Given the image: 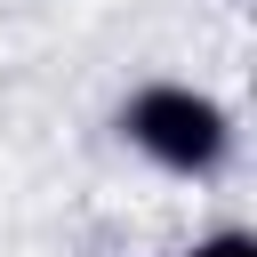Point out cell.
<instances>
[{"label":"cell","mask_w":257,"mask_h":257,"mask_svg":"<svg viewBox=\"0 0 257 257\" xmlns=\"http://www.w3.org/2000/svg\"><path fill=\"white\" fill-rule=\"evenodd\" d=\"M112 137L153 169V177H177V185H217L241 153V120L217 88L201 80H177V72H153L137 80L120 104H112Z\"/></svg>","instance_id":"cell-1"},{"label":"cell","mask_w":257,"mask_h":257,"mask_svg":"<svg viewBox=\"0 0 257 257\" xmlns=\"http://www.w3.org/2000/svg\"><path fill=\"white\" fill-rule=\"evenodd\" d=\"M177 257H257V233L249 225H217V233H193Z\"/></svg>","instance_id":"cell-2"}]
</instances>
